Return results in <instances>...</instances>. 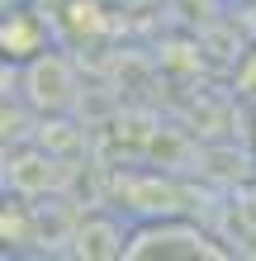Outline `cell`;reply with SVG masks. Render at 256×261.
<instances>
[{"instance_id": "3", "label": "cell", "mask_w": 256, "mask_h": 261, "mask_svg": "<svg viewBox=\"0 0 256 261\" xmlns=\"http://www.w3.org/2000/svg\"><path fill=\"white\" fill-rule=\"evenodd\" d=\"M67 180H71V162L57 157V152H48L43 143L5 152V195L43 199V195L67 190Z\"/></svg>"}, {"instance_id": "1", "label": "cell", "mask_w": 256, "mask_h": 261, "mask_svg": "<svg viewBox=\"0 0 256 261\" xmlns=\"http://www.w3.org/2000/svg\"><path fill=\"white\" fill-rule=\"evenodd\" d=\"M223 256L233 252L180 214L143 219L138 228H128V247H124V261H223Z\"/></svg>"}, {"instance_id": "2", "label": "cell", "mask_w": 256, "mask_h": 261, "mask_svg": "<svg viewBox=\"0 0 256 261\" xmlns=\"http://www.w3.org/2000/svg\"><path fill=\"white\" fill-rule=\"evenodd\" d=\"M14 86L34 114H67L71 105L81 100V76H76V62L57 48H43L34 57H24L19 67H5V90Z\"/></svg>"}, {"instance_id": "6", "label": "cell", "mask_w": 256, "mask_h": 261, "mask_svg": "<svg viewBox=\"0 0 256 261\" xmlns=\"http://www.w3.org/2000/svg\"><path fill=\"white\" fill-rule=\"evenodd\" d=\"M38 128H43V133H38V143L48 147V152H57V157H71V152H76V143H81V138H76V128H71V124H62L57 114H52V124L43 119Z\"/></svg>"}, {"instance_id": "4", "label": "cell", "mask_w": 256, "mask_h": 261, "mask_svg": "<svg viewBox=\"0 0 256 261\" xmlns=\"http://www.w3.org/2000/svg\"><path fill=\"white\" fill-rule=\"evenodd\" d=\"M128 247V228L114 219V214H86L76 219V233H71V256L81 261H114Z\"/></svg>"}, {"instance_id": "5", "label": "cell", "mask_w": 256, "mask_h": 261, "mask_svg": "<svg viewBox=\"0 0 256 261\" xmlns=\"http://www.w3.org/2000/svg\"><path fill=\"white\" fill-rule=\"evenodd\" d=\"M0 43H5V57H10V62H24V57L43 53V19H38V14H29V10L5 14Z\"/></svg>"}]
</instances>
